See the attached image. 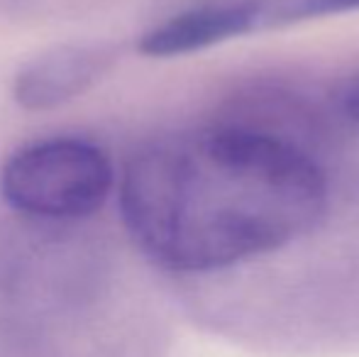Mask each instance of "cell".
<instances>
[{"instance_id": "8992f818", "label": "cell", "mask_w": 359, "mask_h": 357, "mask_svg": "<svg viewBox=\"0 0 359 357\" xmlns=\"http://www.w3.org/2000/svg\"><path fill=\"white\" fill-rule=\"evenodd\" d=\"M337 115L350 125L355 133H359V72L352 74L340 86L335 95Z\"/></svg>"}, {"instance_id": "7a4b0ae2", "label": "cell", "mask_w": 359, "mask_h": 357, "mask_svg": "<svg viewBox=\"0 0 359 357\" xmlns=\"http://www.w3.org/2000/svg\"><path fill=\"white\" fill-rule=\"evenodd\" d=\"M115 186L110 157L81 137L39 140L0 169V196L20 215L69 223L93 215Z\"/></svg>"}, {"instance_id": "277c9868", "label": "cell", "mask_w": 359, "mask_h": 357, "mask_svg": "<svg viewBox=\"0 0 359 357\" xmlns=\"http://www.w3.org/2000/svg\"><path fill=\"white\" fill-rule=\"evenodd\" d=\"M110 44H59L18 69L13 100L29 113H44L79 98L110 72Z\"/></svg>"}, {"instance_id": "6da1fadb", "label": "cell", "mask_w": 359, "mask_h": 357, "mask_svg": "<svg viewBox=\"0 0 359 357\" xmlns=\"http://www.w3.org/2000/svg\"><path fill=\"white\" fill-rule=\"evenodd\" d=\"M327 206L320 164L293 140L217 120L149 140L125 164L120 213L137 248L201 274L284 248Z\"/></svg>"}, {"instance_id": "3957f363", "label": "cell", "mask_w": 359, "mask_h": 357, "mask_svg": "<svg viewBox=\"0 0 359 357\" xmlns=\"http://www.w3.org/2000/svg\"><path fill=\"white\" fill-rule=\"evenodd\" d=\"M276 0H181L140 34L144 57L169 59L276 27Z\"/></svg>"}, {"instance_id": "5b68a950", "label": "cell", "mask_w": 359, "mask_h": 357, "mask_svg": "<svg viewBox=\"0 0 359 357\" xmlns=\"http://www.w3.org/2000/svg\"><path fill=\"white\" fill-rule=\"evenodd\" d=\"M359 10V0H276V27L308 18L340 15Z\"/></svg>"}]
</instances>
